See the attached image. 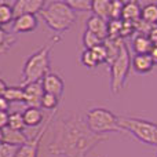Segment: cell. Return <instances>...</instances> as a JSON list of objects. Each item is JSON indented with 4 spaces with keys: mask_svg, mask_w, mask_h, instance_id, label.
<instances>
[{
    "mask_svg": "<svg viewBox=\"0 0 157 157\" xmlns=\"http://www.w3.org/2000/svg\"><path fill=\"white\" fill-rule=\"evenodd\" d=\"M105 141H108L106 134L92 132L83 117L73 114L58 120L54 138L47 146V150L52 156L86 157L94 147Z\"/></svg>",
    "mask_w": 157,
    "mask_h": 157,
    "instance_id": "1",
    "label": "cell"
},
{
    "mask_svg": "<svg viewBox=\"0 0 157 157\" xmlns=\"http://www.w3.org/2000/svg\"><path fill=\"white\" fill-rule=\"evenodd\" d=\"M39 14L47 26L58 33L66 32L76 22V13L69 7L66 2L46 3L44 8Z\"/></svg>",
    "mask_w": 157,
    "mask_h": 157,
    "instance_id": "2",
    "label": "cell"
},
{
    "mask_svg": "<svg viewBox=\"0 0 157 157\" xmlns=\"http://www.w3.org/2000/svg\"><path fill=\"white\" fill-rule=\"evenodd\" d=\"M52 46H44L36 52H33L26 61H25L24 69H22L21 87H25L32 83H40L46 75L50 73V54H51Z\"/></svg>",
    "mask_w": 157,
    "mask_h": 157,
    "instance_id": "3",
    "label": "cell"
},
{
    "mask_svg": "<svg viewBox=\"0 0 157 157\" xmlns=\"http://www.w3.org/2000/svg\"><path fill=\"white\" fill-rule=\"evenodd\" d=\"M119 125L123 131L130 132L142 144L157 147V124L149 120L136 117H119Z\"/></svg>",
    "mask_w": 157,
    "mask_h": 157,
    "instance_id": "4",
    "label": "cell"
},
{
    "mask_svg": "<svg viewBox=\"0 0 157 157\" xmlns=\"http://www.w3.org/2000/svg\"><path fill=\"white\" fill-rule=\"evenodd\" d=\"M86 123L95 134L105 135V132H124L119 125V116L103 108L90 109L86 114Z\"/></svg>",
    "mask_w": 157,
    "mask_h": 157,
    "instance_id": "5",
    "label": "cell"
},
{
    "mask_svg": "<svg viewBox=\"0 0 157 157\" xmlns=\"http://www.w3.org/2000/svg\"><path fill=\"white\" fill-rule=\"evenodd\" d=\"M131 68V57L127 48V44H123L116 59L109 65L110 71V90L112 94H119L124 87Z\"/></svg>",
    "mask_w": 157,
    "mask_h": 157,
    "instance_id": "6",
    "label": "cell"
},
{
    "mask_svg": "<svg viewBox=\"0 0 157 157\" xmlns=\"http://www.w3.org/2000/svg\"><path fill=\"white\" fill-rule=\"evenodd\" d=\"M55 113H57V112L52 110L51 114L48 116V119L46 120V123H44V124L41 125L40 130L35 134V136L29 138L26 141V144H24L22 146L18 147V152H17L15 157H37L39 146H40V144H41V141H43V138H44V135H46V132H47V130H48L51 121L54 120Z\"/></svg>",
    "mask_w": 157,
    "mask_h": 157,
    "instance_id": "7",
    "label": "cell"
},
{
    "mask_svg": "<svg viewBox=\"0 0 157 157\" xmlns=\"http://www.w3.org/2000/svg\"><path fill=\"white\" fill-rule=\"evenodd\" d=\"M46 6L44 0H17L11 7H13L14 18L25 14H32L36 15V13H40Z\"/></svg>",
    "mask_w": 157,
    "mask_h": 157,
    "instance_id": "8",
    "label": "cell"
},
{
    "mask_svg": "<svg viewBox=\"0 0 157 157\" xmlns=\"http://www.w3.org/2000/svg\"><path fill=\"white\" fill-rule=\"evenodd\" d=\"M40 84H41L43 91L46 92V94H52L58 98L62 97V94H63V80L58 76V75L50 72L48 75L44 76V78L40 81Z\"/></svg>",
    "mask_w": 157,
    "mask_h": 157,
    "instance_id": "9",
    "label": "cell"
},
{
    "mask_svg": "<svg viewBox=\"0 0 157 157\" xmlns=\"http://www.w3.org/2000/svg\"><path fill=\"white\" fill-rule=\"evenodd\" d=\"M25 92V103L28 108H40L41 98L44 95L43 87L40 83H32L24 87Z\"/></svg>",
    "mask_w": 157,
    "mask_h": 157,
    "instance_id": "10",
    "label": "cell"
},
{
    "mask_svg": "<svg viewBox=\"0 0 157 157\" xmlns=\"http://www.w3.org/2000/svg\"><path fill=\"white\" fill-rule=\"evenodd\" d=\"M37 17L32 15V14H25V15H19L14 18L13 22V32L15 33H28L33 32L37 28Z\"/></svg>",
    "mask_w": 157,
    "mask_h": 157,
    "instance_id": "11",
    "label": "cell"
},
{
    "mask_svg": "<svg viewBox=\"0 0 157 157\" xmlns=\"http://www.w3.org/2000/svg\"><path fill=\"white\" fill-rule=\"evenodd\" d=\"M87 30H90L91 33L105 40L108 37V21L97 15H91L87 19Z\"/></svg>",
    "mask_w": 157,
    "mask_h": 157,
    "instance_id": "12",
    "label": "cell"
},
{
    "mask_svg": "<svg viewBox=\"0 0 157 157\" xmlns=\"http://www.w3.org/2000/svg\"><path fill=\"white\" fill-rule=\"evenodd\" d=\"M3 132V142L4 144H10L13 146H22L24 144H26L28 138L26 135L24 134V131H15L11 130L10 127H4L2 130Z\"/></svg>",
    "mask_w": 157,
    "mask_h": 157,
    "instance_id": "13",
    "label": "cell"
},
{
    "mask_svg": "<svg viewBox=\"0 0 157 157\" xmlns=\"http://www.w3.org/2000/svg\"><path fill=\"white\" fill-rule=\"evenodd\" d=\"M24 123L26 127H37L41 125L44 120V114L40 110V108H26L22 112Z\"/></svg>",
    "mask_w": 157,
    "mask_h": 157,
    "instance_id": "14",
    "label": "cell"
},
{
    "mask_svg": "<svg viewBox=\"0 0 157 157\" xmlns=\"http://www.w3.org/2000/svg\"><path fill=\"white\" fill-rule=\"evenodd\" d=\"M131 65L134 66L135 72L145 75V73L152 72L155 63H153V61H152V58H150L149 54H141V55H135V57L131 59Z\"/></svg>",
    "mask_w": 157,
    "mask_h": 157,
    "instance_id": "15",
    "label": "cell"
},
{
    "mask_svg": "<svg viewBox=\"0 0 157 157\" xmlns=\"http://www.w3.org/2000/svg\"><path fill=\"white\" fill-rule=\"evenodd\" d=\"M141 11H142V6L138 2H127L123 6L121 19L123 21L134 22L141 18Z\"/></svg>",
    "mask_w": 157,
    "mask_h": 157,
    "instance_id": "16",
    "label": "cell"
},
{
    "mask_svg": "<svg viewBox=\"0 0 157 157\" xmlns=\"http://www.w3.org/2000/svg\"><path fill=\"white\" fill-rule=\"evenodd\" d=\"M123 44H124L123 39H108L106 37L105 40H103V46H105L106 54H108V58H106V63H108V65H110V63L116 59V57L119 55L120 48H121Z\"/></svg>",
    "mask_w": 157,
    "mask_h": 157,
    "instance_id": "17",
    "label": "cell"
},
{
    "mask_svg": "<svg viewBox=\"0 0 157 157\" xmlns=\"http://www.w3.org/2000/svg\"><path fill=\"white\" fill-rule=\"evenodd\" d=\"M132 48L135 51V55H141V54H149L150 50L153 48V46L146 35H136L132 39Z\"/></svg>",
    "mask_w": 157,
    "mask_h": 157,
    "instance_id": "18",
    "label": "cell"
},
{
    "mask_svg": "<svg viewBox=\"0 0 157 157\" xmlns=\"http://www.w3.org/2000/svg\"><path fill=\"white\" fill-rule=\"evenodd\" d=\"M109 7H110V0H92L91 3V11L102 19H109Z\"/></svg>",
    "mask_w": 157,
    "mask_h": 157,
    "instance_id": "19",
    "label": "cell"
},
{
    "mask_svg": "<svg viewBox=\"0 0 157 157\" xmlns=\"http://www.w3.org/2000/svg\"><path fill=\"white\" fill-rule=\"evenodd\" d=\"M141 18L145 22L156 26L157 25V3H146L142 6L141 11Z\"/></svg>",
    "mask_w": 157,
    "mask_h": 157,
    "instance_id": "20",
    "label": "cell"
},
{
    "mask_svg": "<svg viewBox=\"0 0 157 157\" xmlns=\"http://www.w3.org/2000/svg\"><path fill=\"white\" fill-rule=\"evenodd\" d=\"M3 97H4L8 102H24L25 103L24 87H21V86L7 87V90H6V92H4Z\"/></svg>",
    "mask_w": 157,
    "mask_h": 157,
    "instance_id": "21",
    "label": "cell"
},
{
    "mask_svg": "<svg viewBox=\"0 0 157 157\" xmlns=\"http://www.w3.org/2000/svg\"><path fill=\"white\" fill-rule=\"evenodd\" d=\"M17 39L13 35H10L8 32H6L3 29V26H0V52H6L15 44Z\"/></svg>",
    "mask_w": 157,
    "mask_h": 157,
    "instance_id": "22",
    "label": "cell"
},
{
    "mask_svg": "<svg viewBox=\"0 0 157 157\" xmlns=\"http://www.w3.org/2000/svg\"><path fill=\"white\" fill-rule=\"evenodd\" d=\"M11 130L15 131H24L25 130V123H24V117H22V113L19 112H13V113L8 114V125Z\"/></svg>",
    "mask_w": 157,
    "mask_h": 157,
    "instance_id": "23",
    "label": "cell"
},
{
    "mask_svg": "<svg viewBox=\"0 0 157 157\" xmlns=\"http://www.w3.org/2000/svg\"><path fill=\"white\" fill-rule=\"evenodd\" d=\"M80 61H81V63H83L86 68H88V69L97 68V66L99 65V61H98L97 55L94 54L92 50H84V51L81 52Z\"/></svg>",
    "mask_w": 157,
    "mask_h": 157,
    "instance_id": "24",
    "label": "cell"
},
{
    "mask_svg": "<svg viewBox=\"0 0 157 157\" xmlns=\"http://www.w3.org/2000/svg\"><path fill=\"white\" fill-rule=\"evenodd\" d=\"M102 43H103L102 39L98 37L97 35H94V33H91L90 30L86 29V32H84V35H83V44H84V47H86V50H92L94 47L101 46Z\"/></svg>",
    "mask_w": 157,
    "mask_h": 157,
    "instance_id": "25",
    "label": "cell"
},
{
    "mask_svg": "<svg viewBox=\"0 0 157 157\" xmlns=\"http://www.w3.org/2000/svg\"><path fill=\"white\" fill-rule=\"evenodd\" d=\"M123 19H109L108 21V39H120Z\"/></svg>",
    "mask_w": 157,
    "mask_h": 157,
    "instance_id": "26",
    "label": "cell"
},
{
    "mask_svg": "<svg viewBox=\"0 0 157 157\" xmlns=\"http://www.w3.org/2000/svg\"><path fill=\"white\" fill-rule=\"evenodd\" d=\"M14 21L13 7L7 3H0V25H7Z\"/></svg>",
    "mask_w": 157,
    "mask_h": 157,
    "instance_id": "27",
    "label": "cell"
},
{
    "mask_svg": "<svg viewBox=\"0 0 157 157\" xmlns=\"http://www.w3.org/2000/svg\"><path fill=\"white\" fill-rule=\"evenodd\" d=\"M58 103H59V98L52 94H46L44 92L43 98H41V102H40V108L47 109V110H55Z\"/></svg>",
    "mask_w": 157,
    "mask_h": 157,
    "instance_id": "28",
    "label": "cell"
},
{
    "mask_svg": "<svg viewBox=\"0 0 157 157\" xmlns=\"http://www.w3.org/2000/svg\"><path fill=\"white\" fill-rule=\"evenodd\" d=\"M123 6H124V2H121V0H110L109 19H121Z\"/></svg>",
    "mask_w": 157,
    "mask_h": 157,
    "instance_id": "29",
    "label": "cell"
},
{
    "mask_svg": "<svg viewBox=\"0 0 157 157\" xmlns=\"http://www.w3.org/2000/svg\"><path fill=\"white\" fill-rule=\"evenodd\" d=\"M66 3L76 13V11H90L92 0H68Z\"/></svg>",
    "mask_w": 157,
    "mask_h": 157,
    "instance_id": "30",
    "label": "cell"
},
{
    "mask_svg": "<svg viewBox=\"0 0 157 157\" xmlns=\"http://www.w3.org/2000/svg\"><path fill=\"white\" fill-rule=\"evenodd\" d=\"M18 152V146H13L10 144H0V157H15Z\"/></svg>",
    "mask_w": 157,
    "mask_h": 157,
    "instance_id": "31",
    "label": "cell"
},
{
    "mask_svg": "<svg viewBox=\"0 0 157 157\" xmlns=\"http://www.w3.org/2000/svg\"><path fill=\"white\" fill-rule=\"evenodd\" d=\"M135 33V28H134V24L130 21H123L121 25V32H120V39L124 40L125 37H130Z\"/></svg>",
    "mask_w": 157,
    "mask_h": 157,
    "instance_id": "32",
    "label": "cell"
},
{
    "mask_svg": "<svg viewBox=\"0 0 157 157\" xmlns=\"http://www.w3.org/2000/svg\"><path fill=\"white\" fill-rule=\"evenodd\" d=\"M92 51H94V54L97 55V58H98V61H99V63L106 62L108 54H106V48H105V46H103V43L101 44V46L94 47V48H92Z\"/></svg>",
    "mask_w": 157,
    "mask_h": 157,
    "instance_id": "33",
    "label": "cell"
},
{
    "mask_svg": "<svg viewBox=\"0 0 157 157\" xmlns=\"http://www.w3.org/2000/svg\"><path fill=\"white\" fill-rule=\"evenodd\" d=\"M8 125V112L0 110V130Z\"/></svg>",
    "mask_w": 157,
    "mask_h": 157,
    "instance_id": "34",
    "label": "cell"
},
{
    "mask_svg": "<svg viewBox=\"0 0 157 157\" xmlns=\"http://www.w3.org/2000/svg\"><path fill=\"white\" fill-rule=\"evenodd\" d=\"M147 37H149V40H150V43H152V46H153V47H157V25L152 28V30H150L149 35H147Z\"/></svg>",
    "mask_w": 157,
    "mask_h": 157,
    "instance_id": "35",
    "label": "cell"
},
{
    "mask_svg": "<svg viewBox=\"0 0 157 157\" xmlns=\"http://www.w3.org/2000/svg\"><path fill=\"white\" fill-rule=\"evenodd\" d=\"M8 108H10V102L4 97H0V110L8 112Z\"/></svg>",
    "mask_w": 157,
    "mask_h": 157,
    "instance_id": "36",
    "label": "cell"
},
{
    "mask_svg": "<svg viewBox=\"0 0 157 157\" xmlns=\"http://www.w3.org/2000/svg\"><path fill=\"white\" fill-rule=\"evenodd\" d=\"M149 55H150V58H152L153 63H155V65H157V47H153V48L150 50Z\"/></svg>",
    "mask_w": 157,
    "mask_h": 157,
    "instance_id": "37",
    "label": "cell"
},
{
    "mask_svg": "<svg viewBox=\"0 0 157 157\" xmlns=\"http://www.w3.org/2000/svg\"><path fill=\"white\" fill-rule=\"evenodd\" d=\"M7 84H6V81L3 80L2 77H0V97H3L4 95V92H6V90H7Z\"/></svg>",
    "mask_w": 157,
    "mask_h": 157,
    "instance_id": "38",
    "label": "cell"
},
{
    "mask_svg": "<svg viewBox=\"0 0 157 157\" xmlns=\"http://www.w3.org/2000/svg\"><path fill=\"white\" fill-rule=\"evenodd\" d=\"M3 142V132H2V130H0V144Z\"/></svg>",
    "mask_w": 157,
    "mask_h": 157,
    "instance_id": "39",
    "label": "cell"
},
{
    "mask_svg": "<svg viewBox=\"0 0 157 157\" xmlns=\"http://www.w3.org/2000/svg\"><path fill=\"white\" fill-rule=\"evenodd\" d=\"M156 157H157V153H156Z\"/></svg>",
    "mask_w": 157,
    "mask_h": 157,
    "instance_id": "40",
    "label": "cell"
},
{
    "mask_svg": "<svg viewBox=\"0 0 157 157\" xmlns=\"http://www.w3.org/2000/svg\"><path fill=\"white\" fill-rule=\"evenodd\" d=\"M0 26H2V25H0Z\"/></svg>",
    "mask_w": 157,
    "mask_h": 157,
    "instance_id": "41",
    "label": "cell"
}]
</instances>
